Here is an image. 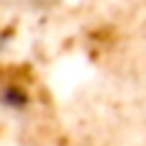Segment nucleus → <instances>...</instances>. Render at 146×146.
<instances>
[{"instance_id":"f257e3e1","label":"nucleus","mask_w":146,"mask_h":146,"mask_svg":"<svg viewBox=\"0 0 146 146\" xmlns=\"http://www.w3.org/2000/svg\"><path fill=\"white\" fill-rule=\"evenodd\" d=\"M59 0H0V8H15V10H38L56 5Z\"/></svg>"}]
</instances>
